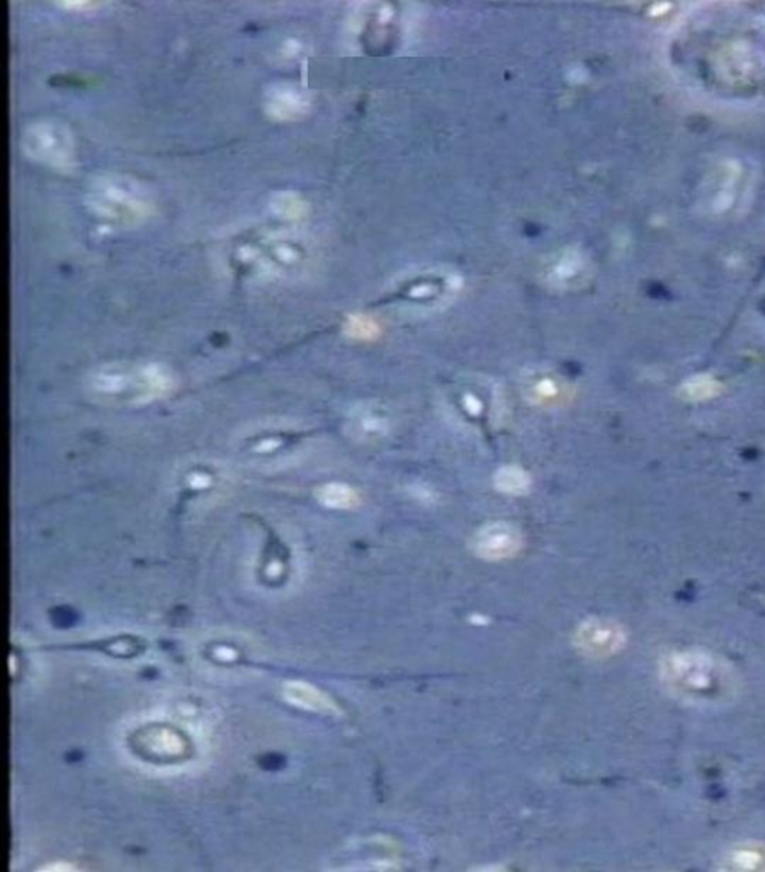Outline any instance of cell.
Instances as JSON below:
<instances>
[{
    "label": "cell",
    "mask_w": 765,
    "mask_h": 872,
    "mask_svg": "<svg viewBox=\"0 0 765 872\" xmlns=\"http://www.w3.org/2000/svg\"><path fill=\"white\" fill-rule=\"evenodd\" d=\"M661 677L676 695L704 704L724 699L733 689L728 666L709 651L670 653L662 660Z\"/></svg>",
    "instance_id": "cell-1"
},
{
    "label": "cell",
    "mask_w": 765,
    "mask_h": 872,
    "mask_svg": "<svg viewBox=\"0 0 765 872\" xmlns=\"http://www.w3.org/2000/svg\"><path fill=\"white\" fill-rule=\"evenodd\" d=\"M523 547V535L517 526L507 521H494L477 530L472 550L486 561H504L516 556Z\"/></svg>",
    "instance_id": "cell-2"
},
{
    "label": "cell",
    "mask_w": 765,
    "mask_h": 872,
    "mask_svg": "<svg viewBox=\"0 0 765 872\" xmlns=\"http://www.w3.org/2000/svg\"><path fill=\"white\" fill-rule=\"evenodd\" d=\"M625 639L624 629L607 619L586 620L575 633V644L579 650L591 657L615 655L624 647Z\"/></svg>",
    "instance_id": "cell-3"
},
{
    "label": "cell",
    "mask_w": 765,
    "mask_h": 872,
    "mask_svg": "<svg viewBox=\"0 0 765 872\" xmlns=\"http://www.w3.org/2000/svg\"><path fill=\"white\" fill-rule=\"evenodd\" d=\"M100 380H108V385H99L98 389L109 394H129L136 396H156L160 390H165L168 380L164 374H160L156 368H126L120 371L108 372L99 377Z\"/></svg>",
    "instance_id": "cell-4"
},
{
    "label": "cell",
    "mask_w": 765,
    "mask_h": 872,
    "mask_svg": "<svg viewBox=\"0 0 765 872\" xmlns=\"http://www.w3.org/2000/svg\"><path fill=\"white\" fill-rule=\"evenodd\" d=\"M731 869L737 871H756L765 869V847L758 842H744L731 850L728 862Z\"/></svg>",
    "instance_id": "cell-5"
},
{
    "label": "cell",
    "mask_w": 765,
    "mask_h": 872,
    "mask_svg": "<svg viewBox=\"0 0 765 872\" xmlns=\"http://www.w3.org/2000/svg\"><path fill=\"white\" fill-rule=\"evenodd\" d=\"M495 487L504 495L521 496L530 492V475L519 466H504L495 474Z\"/></svg>",
    "instance_id": "cell-6"
},
{
    "label": "cell",
    "mask_w": 765,
    "mask_h": 872,
    "mask_svg": "<svg viewBox=\"0 0 765 872\" xmlns=\"http://www.w3.org/2000/svg\"><path fill=\"white\" fill-rule=\"evenodd\" d=\"M323 504L331 508H353L358 505V493L344 484H327L320 490Z\"/></svg>",
    "instance_id": "cell-7"
},
{
    "label": "cell",
    "mask_w": 765,
    "mask_h": 872,
    "mask_svg": "<svg viewBox=\"0 0 765 872\" xmlns=\"http://www.w3.org/2000/svg\"><path fill=\"white\" fill-rule=\"evenodd\" d=\"M720 385L718 381L709 376L693 377L682 385V394L688 401H704L719 394Z\"/></svg>",
    "instance_id": "cell-8"
},
{
    "label": "cell",
    "mask_w": 765,
    "mask_h": 872,
    "mask_svg": "<svg viewBox=\"0 0 765 872\" xmlns=\"http://www.w3.org/2000/svg\"><path fill=\"white\" fill-rule=\"evenodd\" d=\"M531 394H532V401L535 402H544V401H552V399L557 398L559 396V389H557V381L552 380V378H541V380L537 381L534 385H531Z\"/></svg>",
    "instance_id": "cell-9"
},
{
    "label": "cell",
    "mask_w": 765,
    "mask_h": 872,
    "mask_svg": "<svg viewBox=\"0 0 765 872\" xmlns=\"http://www.w3.org/2000/svg\"><path fill=\"white\" fill-rule=\"evenodd\" d=\"M283 758L280 755H267L260 760V765L268 771H276L283 766Z\"/></svg>",
    "instance_id": "cell-10"
},
{
    "label": "cell",
    "mask_w": 765,
    "mask_h": 872,
    "mask_svg": "<svg viewBox=\"0 0 765 872\" xmlns=\"http://www.w3.org/2000/svg\"><path fill=\"white\" fill-rule=\"evenodd\" d=\"M55 619V623L59 626V628H69V626H73L75 624V614L73 613H64V611H59V614L53 615Z\"/></svg>",
    "instance_id": "cell-11"
}]
</instances>
